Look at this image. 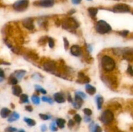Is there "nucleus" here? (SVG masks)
Returning <instances> with one entry per match:
<instances>
[{
  "label": "nucleus",
  "instance_id": "b1692460",
  "mask_svg": "<svg viewBox=\"0 0 133 132\" xmlns=\"http://www.w3.org/2000/svg\"><path fill=\"white\" fill-rule=\"evenodd\" d=\"M9 84L12 85H15L18 84V79L14 75H11L9 78Z\"/></svg>",
  "mask_w": 133,
  "mask_h": 132
},
{
  "label": "nucleus",
  "instance_id": "6e6552de",
  "mask_svg": "<svg viewBox=\"0 0 133 132\" xmlns=\"http://www.w3.org/2000/svg\"><path fill=\"white\" fill-rule=\"evenodd\" d=\"M122 56L127 61H133V49H122Z\"/></svg>",
  "mask_w": 133,
  "mask_h": 132
},
{
  "label": "nucleus",
  "instance_id": "1a4fd4ad",
  "mask_svg": "<svg viewBox=\"0 0 133 132\" xmlns=\"http://www.w3.org/2000/svg\"><path fill=\"white\" fill-rule=\"evenodd\" d=\"M22 25L23 27L29 31H32L35 28V25H34V19L32 18H25L22 21Z\"/></svg>",
  "mask_w": 133,
  "mask_h": 132
},
{
  "label": "nucleus",
  "instance_id": "4468645a",
  "mask_svg": "<svg viewBox=\"0 0 133 132\" xmlns=\"http://www.w3.org/2000/svg\"><path fill=\"white\" fill-rule=\"evenodd\" d=\"M83 104V98H81V97H79L77 94H75V101L74 102H73V105H74V107L75 109H79L81 108V107L82 106Z\"/></svg>",
  "mask_w": 133,
  "mask_h": 132
},
{
  "label": "nucleus",
  "instance_id": "f257e3e1",
  "mask_svg": "<svg viewBox=\"0 0 133 132\" xmlns=\"http://www.w3.org/2000/svg\"><path fill=\"white\" fill-rule=\"evenodd\" d=\"M101 65L105 72H111L116 67V62L112 58L108 55L101 57Z\"/></svg>",
  "mask_w": 133,
  "mask_h": 132
},
{
  "label": "nucleus",
  "instance_id": "e433bc0d",
  "mask_svg": "<svg viewBox=\"0 0 133 132\" xmlns=\"http://www.w3.org/2000/svg\"><path fill=\"white\" fill-rule=\"evenodd\" d=\"M48 38L45 37V36L41 38L40 39V40H39V43L40 42V44H41V45H44V44L46 43V41L47 40H48Z\"/></svg>",
  "mask_w": 133,
  "mask_h": 132
},
{
  "label": "nucleus",
  "instance_id": "7c9ffc66",
  "mask_svg": "<svg viewBox=\"0 0 133 132\" xmlns=\"http://www.w3.org/2000/svg\"><path fill=\"white\" fill-rule=\"evenodd\" d=\"M39 116L40 117V119H42L44 120H48L50 119L51 117L50 115H45V114H39Z\"/></svg>",
  "mask_w": 133,
  "mask_h": 132
},
{
  "label": "nucleus",
  "instance_id": "4be33fe9",
  "mask_svg": "<svg viewBox=\"0 0 133 132\" xmlns=\"http://www.w3.org/2000/svg\"><path fill=\"white\" fill-rule=\"evenodd\" d=\"M90 130L92 132H102V129L99 125H94L92 122L90 125Z\"/></svg>",
  "mask_w": 133,
  "mask_h": 132
},
{
  "label": "nucleus",
  "instance_id": "8fccbe9b",
  "mask_svg": "<svg viewBox=\"0 0 133 132\" xmlns=\"http://www.w3.org/2000/svg\"><path fill=\"white\" fill-rule=\"evenodd\" d=\"M75 10H74V11H71H71H70V13H69V14H73V13H74V12H75Z\"/></svg>",
  "mask_w": 133,
  "mask_h": 132
},
{
  "label": "nucleus",
  "instance_id": "aec40b11",
  "mask_svg": "<svg viewBox=\"0 0 133 132\" xmlns=\"http://www.w3.org/2000/svg\"><path fill=\"white\" fill-rule=\"evenodd\" d=\"M19 118V115L17 112H12L10 114L9 117L8 119V121L12 122L16 121Z\"/></svg>",
  "mask_w": 133,
  "mask_h": 132
},
{
  "label": "nucleus",
  "instance_id": "39448f33",
  "mask_svg": "<svg viewBox=\"0 0 133 132\" xmlns=\"http://www.w3.org/2000/svg\"><path fill=\"white\" fill-rule=\"evenodd\" d=\"M29 5V0H18L13 4V9L18 12H23L28 8Z\"/></svg>",
  "mask_w": 133,
  "mask_h": 132
},
{
  "label": "nucleus",
  "instance_id": "393cba45",
  "mask_svg": "<svg viewBox=\"0 0 133 132\" xmlns=\"http://www.w3.org/2000/svg\"><path fill=\"white\" fill-rule=\"evenodd\" d=\"M23 120L27 123V124L29 126H34L36 125V122L35 120H34L33 119H30V118H27V117H25L23 119Z\"/></svg>",
  "mask_w": 133,
  "mask_h": 132
},
{
  "label": "nucleus",
  "instance_id": "f3484780",
  "mask_svg": "<svg viewBox=\"0 0 133 132\" xmlns=\"http://www.w3.org/2000/svg\"><path fill=\"white\" fill-rule=\"evenodd\" d=\"M12 91L13 94H14L16 97H19L20 94H22V89L19 85H14L12 87Z\"/></svg>",
  "mask_w": 133,
  "mask_h": 132
},
{
  "label": "nucleus",
  "instance_id": "ddd939ff",
  "mask_svg": "<svg viewBox=\"0 0 133 132\" xmlns=\"http://www.w3.org/2000/svg\"><path fill=\"white\" fill-rule=\"evenodd\" d=\"M53 98H54L55 101L58 104L64 103L66 101V98H65L64 94L62 93H61V92L55 93L54 95H53Z\"/></svg>",
  "mask_w": 133,
  "mask_h": 132
},
{
  "label": "nucleus",
  "instance_id": "423d86ee",
  "mask_svg": "<svg viewBox=\"0 0 133 132\" xmlns=\"http://www.w3.org/2000/svg\"><path fill=\"white\" fill-rule=\"evenodd\" d=\"M43 68L47 72H54L57 68L56 62L53 60H47L45 61L43 63Z\"/></svg>",
  "mask_w": 133,
  "mask_h": 132
},
{
  "label": "nucleus",
  "instance_id": "c85d7f7f",
  "mask_svg": "<svg viewBox=\"0 0 133 132\" xmlns=\"http://www.w3.org/2000/svg\"><path fill=\"white\" fill-rule=\"evenodd\" d=\"M42 100L43 102H48L49 104H51L53 103V99H52L51 97L44 96V97H42Z\"/></svg>",
  "mask_w": 133,
  "mask_h": 132
},
{
  "label": "nucleus",
  "instance_id": "ea45409f",
  "mask_svg": "<svg viewBox=\"0 0 133 132\" xmlns=\"http://www.w3.org/2000/svg\"><path fill=\"white\" fill-rule=\"evenodd\" d=\"M119 34L121 35V36L125 37V36H127V35H128L129 31L125 30V31H120V32H119Z\"/></svg>",
  "mask_w": 133,
  "mask_h": 132
},
{
  "label": "nucleus",
  "instance_id": "603ef678",
  "mask_svg": "<svg viewBox=\"0 0 133 132\" xmlns=\"http://www.w3.org/2000/svg\"><path fill=\"white\" fill-rule=\"evenodd\" d=\"M88 1H92V0H88Z\"/></svg>",
  "mask_w": 133,
  "mask_h": 132
},
{
  "label": "nucleus",
  "instance_id": "2eb2a0df",
  "mask_svg": "<svg viewBox=\"0 0 133 132\" xmlns=\"http://www.w3.org/2000/svg\"><path fill=\"white\" fill-rule=\"evenodd\" d=\"M85 89L87 93L89 94L90 95H93V94H94L96 93V88L94 86H93V85H90V84H87L86 85Z\"/></svg>",
  "mask_w": 133,
  "mask_h": 132
},
{
  "label": "nucleus",
  "instance_id": "c03bdc74",
  "mask_svg": "<svg viewBox=\"0 0 133 132\" xmlns=\"http://www.w3.org/2000/svg\"><path fill=\"white\" fill-rule=\"evenodd\" d=\"M25 109L27 110V111H29V112H32V110H33V108H32V107L31 106H25Z\"/></svg>",
  "mask_w": 133,
  "mask_h": 132
},
{
  "label": "nucleus",
  "instance_id": "20e7f679",
  "mask_svg": "<svg viewBox=\"0 0 133 132\" xmlns=\"http://www.w3.org/2000/svg\"><path fill=\"white\" fill-rule=\"evenodd\" d=\"M114 119V115L110 109H106L101 113L100 120L103 124H109L113 121Z\"/></svg>",
  "mask_w": 133,
  "mask_h": 132
},
{
  "label": "nucleus",
  "instance_id": "de8ad7c7",
  "mask_svg": "<svg viewBox=\"0 0 133 132\" xmlns=\"http://www.w3.org/2000/svg\"><path fill=\"white\" fill-rule=\"evenodd\" d=\"M67 100L68 102H73V100H72V98H71V96L70 95V94H68V97H67Z\"/></svg>",
  "mask_w": 133,
  "mask_h": 132
},
{
  "label": "nucleus",
  "instance_id": "72a5a7b5",
  "mask_svg": "<svg viewBox=\"0 0 133 132\" xmlns=\"http://www.w3.org/2000/svg\"><path fill=\"white\" fill-rule=\"evenodd\" d=\"M74 120H75V121L76 122L80 123L81 122L82 118L79 114H76V115H75V116H74Z\"/></svg>",
  "mask_w": 133,
  "mask_h": 132
},
{
  "label": "nucleus",
  "instance_id": "bb28decb",
  "mask_svg": "<svg viewBox=\"0 0 133 132\" xmlns=\"http://www.w3.org/2000/svg\"><path fill=\"white\" fill-rule=\"evenodd\" d=\"M31 100L33 102V104H35L36 105H38L40 102V98L36 94H33L32 96V97H31Z\"/></svg>",
  "mask_w": 133,
  "mask_h": 132
},
{
  "label": "nucleus",
  "instance_id": "cd10ccee",
  "mask_svg": "<svg viewBox=\"0 0 133 132\" xmlns=\"http://www.w3.org/2000/svg\"><path fill=\"white\" fill-rule=\"evenodd\" d=\"M35 87V89H36V92H38V93H41L44 94H46L47 93L46 90H45L44 89H43V88L41 86H40V85H36Z\"/></svg>",
  "mask_w": 133,
  "mask_h": 132
},
{
  "label": "nucleus",
  "instance_id": "7ed1b4c3",
  "mask_svg": "<svg viewBox=\"0 0 133 132\" xmlns=\"http://www.w3.org/2000/svg\"><path fill=\"white\" fill-rule=\"evenodd\" d=\"M62 26V28L66 30H76L79 25L76 19L73 18H69L63 21Z\"/></svg>",
  "mask_w": 133,
  "mask_h": 132
},
{
  "label": "nucleus",
  "instance_id": "3c124183",
  "mask_svg": "<svg viewBox=\"0 0 133 132\" xmlns=\"http://www.w3.org/2000/svg\"><path fill=\"white\" fill-rule=\"evenodd\" d=\"M18 132H25V131L24 130H23V129H21V130H19Z\"/></svg>",
  "mask_w": 133,
  "mask_h": 132
},
{
  "label": "nucleus",
  "instance_id": "a878e982",
  "mask_svg": "<svg viewBox=\"0 0 133 132\" xmlns=\"http://www.w3.org/2000/svg\"><path fill=\"white\" fill-rule=\"evenodd\" d=\"M20 101L22 103H28L29 102V97L28 95L26 94H22L19 96Z\"/></svg>",
  "mask_w": 133,
  "mask_h": 132
},
{
  "label": "nucleus",
  "instance_id": "2f4dec72",
  "mask_svg": "<svg viewBox=\"0 0 133 132\" xmlns=\"http://www.w3.org/2000/svg\"><path fill=\"white\" fill-rule=\"evenodd\" d=\"M83 112H84V113L87 116H90L92 114V111L89 108H84L83 109Z\"/></svg>",
  "mask_w": 133,
  "mask_h": 132
},
{
  "label": "nucleus",
  "instance_id": "0eeeda50",
  "mask_svg": "<svg viewBox=\"0 0 133 132\" xmlns=\"http://www.w3.org/2000/svg\"><path fill=\"white\" fill-rule=\"evenodd\" d=\"M113 11L116 13L129 12L130 11V7L129 5L124 3L117 4L113 7Z\"/></svg>",
  "mask_w": 133,
  "mask_h": 132
},
{
  "label": "nucleus",
  "instance_id": "c9c22d12",
  "mask_svg": "<svg viewBox=\"0 0 133 132\" xmlns=\"http://www.w3.org/2000/svg\"><path fill=\"white\" fill-rule=\"evenodd\" d=\"M29 56L31 58H32V59L35 60H36L38 58L37 54H36L35 53H32V52H31V53H29Z\"/></svg>",
  "mask_w": 133,
  "mask_h": 132
},
{
  "label": "nucleus",
  "instance_id": "4c0bfd02",
  "mask_svg": "<svg viewBox=\"0 0 133 132\" xmlns=\"http://www.w3.org/2000/svg\"><path fill=\"white\" fill-rule=\"evenodd\" d=\"M5 78V72L2 69L0 68V82L3 81V78Z\"/></svg>",
  "mask_w": 133,
  "mask_h": 132
},
{
  "label": "nucleus",
  "instance_id": "9d476101",
  "mask_svg": "<svg viewBox=\"0 0 133 132\" xmlns=\"http://www.w3.org/2000/svg\"><path fill=\"white\" fill-rule=\"evenodd\" d=\"M55 0H40L38 1V5L44 8L51 7L54 5Z\"/></svg>",
  "mask_w": 133,
  "mask_h": 132
},
{
  "label": "nucleus",
  "instance_id": "f8f14e48",
  "mask_svg": "<svg viewBox=\"0 0 133 132\" xmlns=\"http://www.w3.org/2000/svg\"><path fill=\"white\" fill-rule=\"evenodd\" d=\"M90 81V79L89 77L86 76L83 72H80L78 73V79L77 82L81 83V84H88Z\"/></svg>",
  "mask_w": 133,
  "mask_h": 132
},
{
  "label": "nucleus",
  "instance_id": "473e14b6",
  "mask_svg": "<svg viewBox=\"0 0 133 132\" xmlns=\"http://www.w3.org/2000/svg\"><path fill=\"white\" fill-rule=\"evenodd\" d=\"M63 40H64V48L66 50H67V49H68L69 46H70V43H69L68 40V39L66 38H64Z\"/></svg>",
  "mask_w": 133,
  "mask_h": 132
},
{
  "label": "nucleus",
  "instance_id": "6ab92c4d",
  "mask_svg": "<svg viewBox=\"0 0 133 132\" xmlns=\"http://www.w3.org/2000/svg\"><path fill=\"white\" fill-rule=\"evenodd\" d=\"M96 104H97V107L98 109H101L102 108V106L104 102V98L102 96L98 95L96 96Z\"/></svg>",
  "mask_w": 133,
  "mask_h": 132
},
{
  "label": "nucleus",
  "instance_id": "a211bd4d",
  "mask_svg": "<svg viewBox=\"0 0 133 132\" xmlns=\"http://www.w3.org/2000/svg\"><path fill=\"white\" fill-rule=\"evenodd\" d=\"M10 113H11V111L9 109L6 108V107H3L0 111V115L3 119L8 117L10 115Z\"/></svg>",
  "mask_w": 133,
  "mask_h": 132
},
{
  "label": "nucleus",
  "instance_id": "49530a36",
  "mask_svg": "<svg viewBox=\"0 0 133 132\" xmlns=\"http://www.w3.org/2000/svg\"><path fill=\"white\" fill-rule=\"evenodd\" d=\"M84 120L86 122H89L91 120V119L89 117V116H87V115H86L85 117L84 118Z\"/></svg>",
  "mask_w": 133,
  "mask_h": 132
},
{
  "label": "nucleus",
  "instance_id": "9b49d317",
  "mask_svg": "<svg viewBox=\"0 0 133 132\" xmlns=\"http://www.w3.org/2000/svg\"><path fill=\"white\" fill-rule=\"evenodd\" d=\"M70 53L74 56H79L82 53V50L78 45H74L70 48Z\"/></svg>",
  "mask_w": 133,
  "mask_h": 132
},
{
  "label": "nucleus",
  "instance_id": "58836bf2",
  "mask_svg": "<svg viewBox=\"0 0 133 132\" xmlns=\"http://www.w3.org/2000/svg\"><path fill=\"white\" fill-rule=\"evenodd\" d=\"M50 129L51 130L53 131H57V128L56 127V124L55 122H52L50 125Z\"/></svg>",
  "mask_w": 133,
  "mask_h": 132
},
{
  "label": "nucleus",
  "instance_id": "a18cd8bd",
  "mask_svg": "<svg viewBox=\"0 0 133 132\" xmlns=\"http://www.w3.org/2000/svg\"><path fill=\"white\" fill-rule=\"evenodd\" d=\"M82 1V0H71V2L74 5H79L81 3V2Z\"/></svg>",
  "mask_w": 133,
  "mask_h": 132
},
{
  "label": "nucleus",
  "instance_id": "f03ea898",
  "mask_svg": "<svg viewBox=\"0 0 133 132\" xmlns=\"http://www.w3.org/2000/svg\"><path fill=\"white\" fill-rule=\"evenodd\" d=\"M96 32H98L101 34H105L109 33L112 31V27L107 22L104 20H99L97 22L96 25Z\"/></svg>",
  "mask_w": 133,
  "mask_h": 132
},
{
  "label": "nucleus",
  "instance_id": "f704fd0d",
  "mask_svg": "<svg viewBox=\"0 0 133 132\" xmlns=\"http://www.w3.org/2000/svg\"><path fill=\"white\" fill-rule=\"evenodd\" d=\"M75 94H77V95H79V97H81V98H87V95H86L85 93H83V92H82V91H76V93H75Z\"/></svg>",
  "mask_w": 133,
  "mask_h": 132
},
{
  "label": "nucleus",
  "instance_id": "c756f323",
  "mask_svg": "<svg viewBox=\"0 0 133 132\" xmlns=\"http://www.w3.org/2000/svg\"><path fill=\"white\" fill-rule=\"evenodd\" d=\"M48 44H49V46L50 48H53L55 46V41L52 38H48Z\"/></svg>",
  "mask_w": 133,
  "mask_h": 132
},
{
  "label": "nucleus",
  "instance_id": "412c9836",
  "mask_svg": "<svg viewBox=\"0 0 133 132\" xmlns=\"http://www.w3.org/2000/svg\"><path fill=\"white\" fill-rule=\"evenodd\" d=\"M88 12L92 18H95L98 12V9L95 7H90L88 9Z\"/></svg>",
  "mask_w": 133,
  "mask_h": 132
},
{
  "label": "nucleus",
  "instance_id": "37998d69",
  "mask_svg": "<svg viewBox=\"0 0 133 132\" xmlns=\"http://www.w3.org/2000/svg\"><path fill=\"white\" fill-rule=\"evenodd\" d=\"M75 125V122L73 120H70L68 121V126L69 128H72Z\"/></svg>",
  "mask_w": 133,
  "mask_h": 132
},
{
  "label": "nucleus",
  "instance_id": "864d4df0",
  "mask_svg": "<svg viewBox=\"0 0 133 132\" xmlns=\"http://www.w3.org/2000/svg\"><path fill=\"white\" fill-rule=\"evenodd\" d=\"M132 14H133V13H132Z\"/></svg>",
  "mask_w": 133,
  "mask_h": 132
},
{
  "label": "nucleus",
  "instance_id": "79ce46f5",
  "mask_svg": "<svg viewBox=\"0 0 133 132\" xmlns=\"http://www.w3.org/2000/svg\"><path fill=\"white\" fill-rule=\"evenodd\" d=\"M127 72L131 76H133V69L131 65H129L128 68H127Z\"/></svg>",
  "mask_w": 133,
  "mask_h": 132
},
{
  "label": "nucleus",
  "instance_id": "09e8293b",
  "mask_svg": "<svg viewBox=\"0 0 133 132\" xmlns=\"http://www.w3.org/2000/svg\"><path fill=\"white\" fill-rule=\"evenodd\" d=\"M41 129L42 131H45L47 130V127L45 125H42L41 127Z\"/></svg>",
  "mask_w": 133,
  "mask_h": 132
},
{
  "label": "nucleus",
  "instance_id": "a19ab883",
  "mask_svg": "<svg viewBox=\"0 0 133 132\" xmlns=\"http://www.w3.org/2000/svg\"><path fill=\"white\" fill-rule=\"evenodd\" d=\"M6 131L9 132H15L17 131V129L16 128H13V127H9L6 128Z\"/></svg>",
  "mask_w": 133,
  "mask_h": 132
},
{
  "label": "nucleus",
  "instance_id": "dca6fc26",
  "mask_svg": "<svg viewBox=\"0 0 133 132\" xmlns=\"http://www.w3.org/2000/svg\"><path fill=\"white\" fill-rule=\"evenodd\" d=\"M26 73H27V72L25 70H18V71H16L14 72V75L17 79H18V80H22L24 77Z\"/></svg>",
  "mask_w": 133,
  "mask_h": 132
},
{
  "label": "nucleus",
  "instance_id": "5701e85b",
  "mask_svg": "<svg viewBox=\"0 0 133 132\" xmlns=\"http://www.w3.org/2000/svg\"><path fill=\"white\" fill-rule=\"evenodd\" d=\"M65 124H66V120L61 118H58L56 120V124L57 126L60 128H64L65 126Z\"/></svg>",
  "mask_w": 133,
  "mask_h": 132
}]
</instances>
